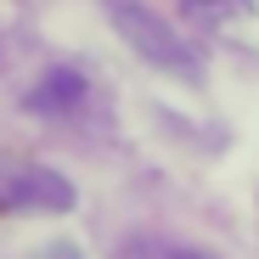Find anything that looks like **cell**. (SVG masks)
I'll return each mask as SVG.
<instances>
[{"label": "cell", "instance_id": "6da1fadb", "mask_svg": "<svg viewBox=\"0 0 259 259\" xmlns=\"http://www.w3.org/2000/svg\"><path fill=\"white\" fill-rule=\"evenodd\" d=\"M107 6V17H113V28L136 46L147 62H158V68H169V73H197V57H192V46L169 28L158 12H147L141 0H102Z\"/></svg>", "mask_w": 259, "mask_h": 259}, {"label": "cell", "instance_id": "7a4b0ae2", "mask_svg": "<svg viewBox=\"0 0 259 259\" xmlns=\"http://www.w3.org/2000/svg\"><path fill=\"white\" fill-rule=\"evenodd\" d=\"M79 102H84V79H79L73 68H51L46 79H39V91L28 96L34 113H73Z\"/></svg>", "mask_w": 259, "mask_h": 259}, {"label": "cell", "instance_id": "3957f363", "mask_svg": "<svg viewBox=\"0 0 259 259\" xmlns=\"http://www.w3.org/2000/svg\"><path fill=\"white\" fill-rule=\"evenodd\" d=\"M124 259H208V253L181 248V242H158V237H147V242H130V248H124Z\"/></svg>", "mask_w": 259, "mask_h": 259}, {"label": "cell", "instance_id": "277c9868", "mask_svg": "<svg viewBox=\"0 0 259 259\" xmlns=\"http://www.w3.org/2000/svg\"><path fill=\"white\" fill-rule=\"evenodd\" d=\"M192 6H226V0H192Z\"/></svg>", "mask_w": 259, "mask_h": 259}]
</instances>
